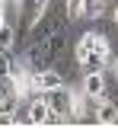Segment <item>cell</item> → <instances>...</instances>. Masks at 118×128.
<instances>
[{
	"label": "cell",
	"instance_id": "1",
	"mask_svg": "<svg viewBox=\"0 0 118 128\" xmlns=\"http://www.w3.org/2000/svg\"><path fill=\"white\" fill-rule=\"evenodd\" d=\"M64 48H67V35H64V32H58V35H51V38L29 42V48H26V67L42 70V67H48Z\"/></svg>",
	"mask_w": 118,
	"mask_h": 128
},
{
	"label": "cell",
	"instance_id": "2",
	"mask_svg": "<svg viewBox=\"0 0 118 128\" xmlns=\"http://www.w3.org/2000/svg\"><path fill=\"white\" fill-rule=\"evenodd\" d=\"M70 22L67 16V6L64 10H58V6H45V13L35 19L32 26H29V42H38V38H51V35H58V32H64Z\"/></svg>",
	"mask_w": 118,
	"mask_h": 128
},
{
	"label": "cell",
	"instance_id": "3",
	"mask_svg": "<svg viewBox=\"0 0 118 128\" xmlns=\"http://www.w3.org/2000/svg\"><path fill=\"white\" fill-rule=\"evenodd\" d=\"M77 61H83L86 54H112V48H109V38L102 35V32H96V29H89V32H83L80 35V42H77Z\"/></svg>",
	"mask_w": 118,
	"mask_h": 128
},
{
	"label": "cell",
	"instance_id": "4",
	"mask_svg": "<svg viewBox=\"0 0 118 128\" xmlns=\"http://www.w3.org/2000/svg\"><path fill=\"white\" fill-rule=\"evenodd\" d=\"M45 99H48V106L54 115H73V90L67 86H54V90H45Z\"/></svg>",
	"mask_w": 118,
	"mask_h": 128
},
{
	"label": "cell",
	"instance_id": "5",
	"mask_svg": "<svg viewBox=\"0 0 118 128\" xmlns=\"http://www.w3.org/2000/svg\"><path fill=\"white\" fill-rule=\"evenodd\" d=\"M54 86H64V77H61L54 67H42V70H32V96L45 93V90H54Z\"/></svg>",
	"mask_w": 118,
	"mask_h": 128
},
{
	"label": "cell",
	"instance_id": "6",
	"mask_svg": "<svg viewBox=\"0 0 118 128\" xmlns=\"http://www.w3.org/2000/svg\"><path fill=\"white\" fill-rule=\"evenodd\" d=\"M48 118H51V106L45 99V93L32 96V102L26 109V125H48Z\"/></svg>",
	"mask_w": 118,
	"mask_h": 128
},
{
	"label": "cell",
	"instance_id": "7",
	"mask_svg": "<svg viewBox=\"0 0 118 128\" xmlns=\"http://www.w3.org/2000/svg\"><path fill=\"white\" fill-rule=\"evenodd\" d=\"M93 122H99V125H118V102L115 99H105V96H96Z\"/></svg>",
	"mask_w": 118,
	"mask_h": 128
},
{
	"label": "cell",
	"instance_id": "8",
	"mask_svg": "<svg viewBox=\"0 0 118 128\" xmlns=\"http://www.w3.org/2000/svg\"><path fill=\"white\" fill-rule=\"evenodd\" d=\"M19 102H22V99H19L16 93H3V96H0V125H16L13 115H16Z\"/></svg>",
	"mask_w": 118,
	"mask_h": 128
},
{
	"label": "cell",
	"instance_id": "9",
	"mask_svg": "<svg viewBox=\"0 0 118 128\" xmlns=\"http://www.w3.org/2000/svg\"><path fill=\"white\" fill-rule=\"evenodd\" d=\"M83 90L89 96H105V74H102V70L86 74V77H83Z\"/></svg>",
	"mask_w": 118,
	"mask_h": 128
},
{
	"label": "cell",
	"instance_id": "10",
	"mask_svg": "<svg viewBox=\"0 0 118 128\" xmlns=\"http://www.w3.org/2000/svg\"><path fill=\"white\" fill-rule=\"evenodd\" d=\"M48 3H51V0H22L19 6H22V13H26V22L32 26L35 19L45 13V6H48Z\"/></svg>",
	"mask_w": 118,
	"mask_h": 128
},
{
	"label": "cell",
	"instance_id": "11",
	"mask_svg": "<svg viewBox=\"0 0 118 128\" xmlns=\"http://www.w3.org/2000/svg\"><path fill=\"white\" fill-rule=\"evenodd\" d=\"M109 61H112V54H86L80 67H83V74H93V70H105Z\"/></svg>",
	"mask_w": 118,
	"mask_h": 128
},
{
	"label": "cell",
	"instance_id": "12",
	"mask_svg": "<svg viewBox=\"0 0 118 128\" xmlns=\"http://www.w3.org/2000/svg\"><path fill=\"white\" fill-rule=\"evenodd\" d=\"M22 64H16V58L6 51V48H0V77H13Z\"/></svg>",
	"mask_w": 118,
	"mask_h": 128
},
{
	"label": "cell",
	"instance_id": "13",
	"mask_svg": "<svg viewBox=\"0 0 118 128\" xmlns=\"http://www.w3.org/2000/svg\"><path fill=\"white\" fill-rule=\"evenodd\" d=\"M13 45H16V29H13L10 22H3V26H0V48L10 51Z\"/></svg>",
	"mask_w": 118,
	"mask_h": 128
},
{
	"label": "cell",
	"instance_id": "14",
	"mask_svg": "<svg viewBox=\"0 0 118 128\" xmlns=\"http://www.w3.org/2000/svg\"><path fill=\"white\" fill-rule=\"evenodd\" d=\"M64 6H67L70 19H80V16L86 13V0H64Z\"/></svg>",
	"mask_w": 118,
	"mask_h": 128
},
{
	"label": "cell",
	"instance_id": "15",
	"mask_svg": "<svg viewBox=\"0 0 118 128\" xmlns=\"http://www.w3.org/2000/svg\"><path fill=\"white\" fill-rule=\"evenodd\" d=\"M112 22H115V26H118V3H115V6H112Z\"/></svg>",
	"mask_w": 118,
	"mask_h": 128
},
{
	"label": "cell",
	"instance_id": "16",
	"mask_svg": "<svg viewBox=\"0 0 118 128\" xmlns=\"http://www.w3.org/2000/svg\"><path fill=\"white\" fill-rule=\"evenodd\" d=\"M112 77H115V83H118V61H112Z\"/></svg>",
	"mask_w": 118,
	"mask_h": 128
}]
</instances>
